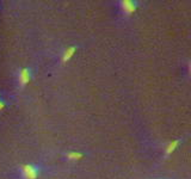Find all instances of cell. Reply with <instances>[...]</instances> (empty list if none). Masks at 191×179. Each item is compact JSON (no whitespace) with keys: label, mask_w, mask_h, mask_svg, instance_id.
<instances>
[{"label":"cell","mask_w":191,"mask_h":179,"mask_svg":"<svg viewBox=\"0 0 191 179\" xmlns=\"http://www.w3.org/2000/svg\"><path fill=\"white\" fill-rule=\"evenodd\" d=\"M42 166L38 164H24L18 169L19 179H37L40 177Z\"/></svg>","instance_id":"cell-1"},{"label":"cell","mask_w":191,"mask_h":179,"mask_svg":"<svg viewBox=\"0 0 191 179\" xmlns=\"http://www.w3.org/2000/svg\"><path fill=\"white\" fill-rule=\"evenodd\" d=\"M117 7L122 17L127 18L136 12V10L140 7V2L136 0H121L117 2Z\"/></svg>","instance_id":"cell-2"},{"label":"cell","mask_w":191,"mask_h":179,"mask_svg":"<svg viewBox=\"0 0 191 179\" xmlns=\"http://www.w3.org/2000/svg\"><path fill=\"white\" fill-rule=\"evenodd\" d=\"M32 74H34V70L30 67H23L19 68L17 72V86L18 89H24L32 79Z\"/></svg>","instance_id":"cell-3"},{"label":"cell","mask_w":191,"mask_h":179,"mask_svg":"<svg viewBox=\"0 0 191 179\" xmlns=\"http://www.w3.org/2000/svg\"><path fill=\"white\" fill-rule=\"evenodd\" d=\"M78 48H79L78 46H70V47H67L66 49L62 50L61 56H60V62L61 63H66V62H68V61L73 58V55L77 53Z\"/></svg>","instance_id":"cell-4"},{"label":"cell","mask_w":191,"mask_h":179,"mask_svg":"<svg viewBox=\"0 0 191 179\" xmlns=\"http://www.w3.org/2000/svg\"><path fill=\"white\" fill-rule=\"evenodd\" d=\"M181 142H183V137H179V139L174 140V141H171L166 147H165V150H164V157L165 158H167V157H170L172 153L176 150V149L179 147V145H181Z\"/></svg>","instance_id":"cell-5"},{"label":"cell","mask_w":191,"mask_h":179,"mask_svg":"<svg viewBox=\"0 0 191 179\" xmlns=\"http://www.w3.org/2000/svg\"><path fill=\"white\" fill-rule=\"evenodd\" d=\"M84 158V153L81 152H68L66 154V159L70 161H78Z\"/></svg>","instance_id":"cell-6"},{"label":"cell","mask_w":191,"mask_h":179,"mask_svg":"<svg viewBox=\"0 0 191 179\" xmlns=\"http://www.w3.org/2000/svg\"><path fill=\"white\" fill-rule=\"evenodd\" d=\"M7 105H9V100L6 99V98H1L0 99V111L5 109Z\"/></svg>","instance_id":"cell-7"},{"label":"cell","mask_w":191,"mask_h":179,"mask_svg":"<svg viewBox=\"0 0 191 179\" xmlns=\"http://www.w3.org/2000/svg\"><path fill=\"white\" fill-rule=\"evenodd\" d=\"M1 98H4V97H2V94H1V93H0V99H1Z\"/></svg>","instance_id":"cell-8"}]
</instances>
